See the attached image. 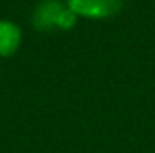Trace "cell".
<instances>
[{
    "label": "cell",
    "instance_id": "cell-3",
    "mask_svg": "<svg viewBox=\"0 0 155 153\" xmlns=\"http://www.w3.org/2000/svg\"><path fill=\"white\" fill-rule=\"evenodd\" d=\"M21 45V30L10 20H0V56L8 58L15 54Z\"/></svg>",
    "mask_w": 155,
    "mask_h": 153
},
{
    "label": "cell",
    "instance_id": "cell-1",
    "mask_svg": "<svg viewBox=\"0 0 155 153\" xmlns=\"http://www.w3.org/2000/svg\"><path fill=\"white\" fill-rule=\"evenodd\" d=\"M78 23V15L60 0H43L31 13V25L36 31H68Z\"/></svg>",
    "mask_w": 155,
    "mask_h": 153
},
{
    "label": "cell",
    "instance_id": "cell-2",
    "mask_svg": "<svg viewBox=\"0 0 155 153\" xmlns=\"http://www.w3.org/2000/svg\"><path fill=\"white\" fill-rule=\"evenodd\" d=\"M66 5L78 17L106 20L122 10L124 0H66Z\"/></svg>",
    "mask_w": 155,
    "mask_h": 153
}]
</instances>
